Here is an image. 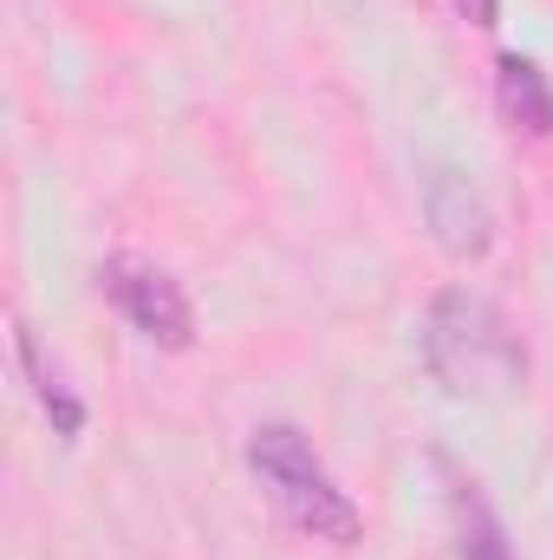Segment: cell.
Here are the masks:
<instances>
[{"label":"cell","instance_id":"cell-7","mask_svg":"<svg viewBox=\"0 0 553 560\" xmlns=\"http://www.w3.org/2000/svg\"><path fill=\"white\" fill-rule=\"evenodd\" d=\"M20 365L33 372V392H39V405H46L52 430H59V436H79V430H85V405L59 385V372L39 359V346H33V332H26V326H20Z\"/></svg>","mask_w":553,"mask_h":560},{"label":"cell","instance_id":"cell-4","mask_svg":"<svg viewBox=\"0 0 553 560\" xmlns=\"http://www.w3.org/2000/svg\"><path fill=\"white\" fill-rule=\"evenodd\" d=\"M423 215H430V235L449 248V255H482L495 242V222L482 209V196L456 176V170H436L423 183Z\"/></svg>","mask_w":553,"mask_h":560},{"label":"cell","instance_id":"cell-6","mask_svg":"<svg viewBox=\"0 0 553 560\" xmlns=\"http://www.w3.org/2000/svg\"><path fill=\"white\" fill-rule=\"evenodd\" d=\"M449 522H456V555L462 560H515L495 509L482 502V489L469 476H449Z\"/></svg>","mask_w":553,"mask_h":560},{"label":"cell","instance_id":"cell-2","mask_svg":"<svg viewBox=\"0 0 553 560\" xmlns=\"http://www.w3.org/2000/svg\"><path fill=\"white\" fill-rule=\"evenodd\" d=\"M248 463H255V476L274 489V502L286 509V522L293 528H306V535H319V541H358V509H352V495L332 482V469L313 456V443L293 430V423H261L255 436H248Z\"/></svg>","mask_w":553,"mask_h":560},{"label":"cell","instance_id":"cell-3","mask_svg":"<svg viewBox=\"0 0 553 560\" xmlns=\"http://www.w3.org/2000/svg\"><path fill=\"white\" fill-rule=\"evenodd\" d=\"M105 293L125 306V319L138 326L143 339H156V346H169V352H183L189 339H196V313H189V300H183V287L163 275V268H143V261H105Z\"/></svg>","mask_w":553,"mask_h":560},{"label":"cell","instance_id":"cell-5","mask_svg":"<svg viewBox=\"0 0 553 560\" xmlns=\"http://www.w3.org/2000/svg\"><path fill=\"white\" fill-rule=\"evenodd\" d=\"M495 105H502V118L515 131H534V138L553 131V85H548V72L534 59H521V52L495 59Z\"/></svg>","mask_w":553,"mask_h":560},{"label":"cell","instance_id":"cell-8","mask_svg":"<svg viewBox=\"0 0 553 560\" xmlns=\"http://www.w3.org/2000/svg\"><path fill=\"white\" fill-rule=\"evenodd\" d=\"M469 26H495V0H456Z\"/></svg>","mask_w":553,"mask_h":560},{"label":"cell","instance_id":"cell-1","mask_svg":"<svg viewBox=\"0 0 553 560\" xmlns=\"http://www.w3.org/2000/svg\"><path fill=\"white\" fill-rule=\"evenodd\" d=\"M423 359H430V372H436L449 392H462V398L508 392V385H521V372H528V352H521V339L508 332V319H502L482 293H462V287H449V293L430 306V319H423Z\"/></svg>","mask_w":553,"mask_h":560}]
</instances>
